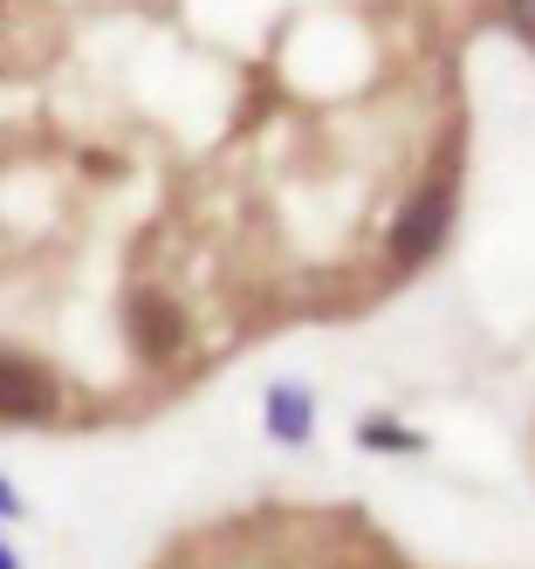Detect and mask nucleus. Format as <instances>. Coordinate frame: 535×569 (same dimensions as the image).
<instances>
[{
	"mask_svg": "<svg viewBox=\"0 0 535 569\" xmlns=\"http://www.w3.org/2000/svg\"><path fill=\"white\" fill-rule=\"evenodd\" d=\"M446 227H453V179L439 172V179H426L419 192H412V207L398 213V227H392V261H426L439 240H446Z\"/></svg>",
	"mask_w": 535,
	"mask_h": 569,
	"instance_id": "obj_1",
	"label": "nucleus"
},
{
	"mask_svg": "<svg viewBox=\"0 0 535 569\" xmlns=\"http://www.w3.org/2000/svg\"><path fill=\"white\" fill-rule=\"evenodd\" d=\"M56 378L41 371L34 357H14L0 350V419H49L56 412Z\"/></svg>",
	"mask_w": 535,
	"mask_h": 569,
	"instance_id": "obj_2",
	"label": "nucleus"
},
{
	"mask_svg": "<svg viewBox=\"0 0 535 569\" xmlns=\"http://www.w3.org/2000/svg\"><path fill=\"white\" fill-rule=\"evenodd\" d=\"M123 330H131V343L145 357H172L186 343V316L172 296H131V309H123Z\"/></svg>",
	"mask_w": 535,
	"mask_h": 569,
	"instance_id": "obj_3",
	"label": "nucleus"
},
{
	"mask_svg": "<svg viewBox=\"0 0 535 569\" xmlns=\"http://www.w3.org/2000/svg\"><path fill=\"white\" fill-rule=\"evenodd\" d=\"M309 426H316V412H309V391H296V385H275V391H268V432H275L281 446H303V439H309Z\"/></svg>",
	"mask_w": 535,
	"mask_h": 569,
	"instance_id": "obj_4",
	"label": "nucleus"
},
{
	"mask_svg": "<svg viewBox=\"0 0 535 569\" xmlns=\"http://www.w3.org/2000/svg\"><path fill=\"white\" fill-rule=\"evenodd\" d=\"M364 439H370V446H385V453H412V446H419V439H412L405 426H392V419H370Z\"/></svg>",
	"mask_w": 535,
	"mask_h": 569,
	"instance_id": "obj_5",
	"label": "nucleus"
},
{
	"mask_svg": "<svg viewBox=\"0 0 535 569\" xmlns=\"http://www.w3.org/2000/svg\"><path fill=\"white\" fill-rule=\"evenodd\" d=\"M508 21H515L522 42H535V0H508Z\"/></svg>",
	"mask_w": 535,
	"mask_h": 569,
	"instance_id": "obj_6",
	"label": "nucleus"
},
{
	"mask_svg": "<svg viewBox=\"0 0 535 569\" xmlns=\"http://www.w3.org/2000/svg\"><path fill=\"white\" fill-rule=\"evenodd\" d=\"M21 515H28V508H21V495H14L8 480H0V521H21Z\"/></svg>",
	"mask_w": 535,
	"mask_h": 569,
	"instance_id": "obj_7",
	"label": "nucleus"
},
{
	"mask_svg": "<svg viewBox=\"0 0 535 569\" xmlns=\"http://www.w3.org/2000/svg\"><path fill=\"white\" fill-rule=\"evenodd\" d=\"M0 569H21V562H14V549H8V542H0Z\"/></svg>",
	"mask_w": 535,
	"mask_h": 569,
	"instance_id": "obj_8",
	"label": "nucleus"
}]
</instances>
